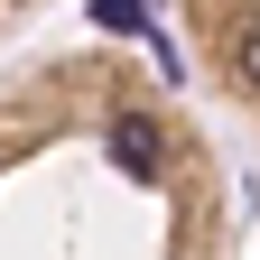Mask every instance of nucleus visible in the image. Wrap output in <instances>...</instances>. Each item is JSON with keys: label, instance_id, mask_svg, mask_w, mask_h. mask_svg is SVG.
Segmentation results:
<instances>
[{"label": "nucleus", "instance_id": "nucleus-1", "mask_svg": "<svg viewBox=\"0 0 260 260\" xmlns=\"http://www.w3.org/2000/svg\"><path fill=\"white\" fill-rule=\"evenodd\" d=\"M112 158H121L130 177H158V158H168V149H158V121L121 112V121H112Z\"/></svg>", "mask_w": 260, "mask_h": 260}, {"label": "nucleus", "instance_id": "nucleus-2", "mask_svg": "<svg viewBox=\"0 0 260 260\" xmlns=\"http://www.w3.org/2000/svg\"><path fill=\"white\" fill-rule=\"evenodd\" d=\"M93 19L103 28H140V0H93Z\"/></svg>", "mask_w": 260, "mask_h": 260}, {"label": "nucleus", "instance_id": "nucleus-3", "mask_svg": "<svg viewBox=\"0 0 260 260\" xmlns=\"http://www.w3.org/2000/svg\"><path fill=\"white\" fill-rule=\"evenodd\" d=\"M242 75L260 84V28H251V38H242Z\"/></svg>", "mask_w": 260, "mask_h": 260}]
</instances>
